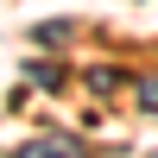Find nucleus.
I'll return each instance as SVG.
<instances>
[{"mask_svg":"<svg viewBox=\"0 0 158 158\" xmlns=\"http://www.w3.org/2000/svg\"><path fill=\"white\" fill-rule=\"evenodd\" d=\"M139 101H146V114H158V82H139Z\"/></svg>","mask_w":158,"mask_h":158,"instance_id":"nucleus-4","label":"nucleus"},{"mask_svg":"<svg viewBox=\"0 0 158 158\" xmlns=\"http://www.w3.org/2000/svg\"><path fill=\"white\" fill-rule=\"evenodd\" d=\"M70 32H76L70 19H51V25H38V44H63V38H70Z\"/></svg>","mask_w":158,"mask_h":158,"instance_id":"nucleus-2","label":"nucleus"},{"mask_svg":"<svg viewBox=\"0 0 158 158\" xmlns=\"http://www.w3.org/2000/svg\"><path fill=\"white\" fill-rule=\"evenodd\" d=\"M13 158H82V146H76L70 133H38V139H25Z\"/></svg>","mask_w":158,"mask_h":158,"instance_id":"nucleus-1","label":"nucleus"},{"mask_svg":"<svg viewBox=\"0 0 158 158\" xmlns=\"http://www.w3.org/2000/svg\"><path fill=\"white\" fill-rule=\"evenodd\" d=\"M32 82H38V89H57V82H63V76H57V70H51V63H32Z\"/></svg>","mask_w":158,"mask_h":158,"instance_id":"nucleus-3","label":"nucleus"}]
</instances>
